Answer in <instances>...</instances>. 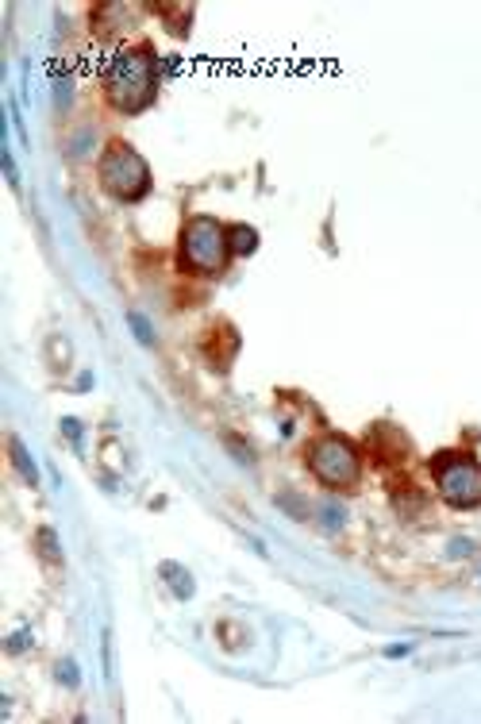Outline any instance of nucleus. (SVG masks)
<instances>
[{
    "instance_id": "obj_11",
    "label": "nucleus",
    "mask_w": 481,
    "mask_h": 724,
    "mask_svg": "<svg viewBox=\"0 0 481 724\" xmlns=\"http://www.w3.org/2000/svg\"><path fill=\"white\" fill-rule=\"evenodd\" d=\"M132 324H135V332H139V339L143 343H150V327H146V320L139 316V312H132Z\"/></svg>"
},
{
    "instance_id": "obj_8",
    "label": "nucleus",
    "mask_w": 481,
    "mask_h": 724,
    "mask_svg": "<svg viewBox=\"0 0 481 724\" xmlns=\"http://www.w3.org/2000/svg\"><path fill=\"white\" fill-rule=\"evenodd\" d=\"M231 251H239V254H247V251H255L258 246V235H255V227H231Z\"/></svg>"
},
{
    "instance_id": "obj_6",
    "label": "nucleus",
    "mask_w": 481,
    "mask_h": 724,
    "mask_svg": "<svg viewBox=\"0 0 481 724\" xmlns=\"http://www.w3.org/2000/svg\"><path fill=\"white\" fill-rule=\"evenodd\" d=\"M8 451H12V466L20 470V478L27 485H39V470H35V463H31V455L23 451V443L20 439H8Z\"/></svg>"
},
{
    "instance_id": "obj_5",
    "label": "nucleus",
    "mask_w": 481,
    "mask_h": 724,
    "mask_svg": "<svg viewBox=\"0 0 481 724\" xmlns=\"http://www.w3.org/2000/svg\"><path fill=\"white\" fill-rule=\"evenodd\" d=\"M96 174H101V185L116 201H143L146 189H150V166L127 143H112L96 162Z\"/></svg>"
},
{
    "instance_id": "obj_2",
    "label": "nucleus",
    "mask_w": 481,
    "mask_h": 724,
    "mask_svg": "<svg viewBox=\"0 0 481 724\" xmlns=\"http://www.w3.org/2000/svg\"><path fill=\"white\" fill-rule=\"evenodd\" d=\"M231 258V235L219 220L212 216H193L181 232V266L189 274H224Z\"/></svg>"
},
{
    "instance_id": "obj_7",
    "label": "nucleus",
    "mask_w": 481,
    "mask_h": 724,
    "mask_svg": "<svg viewBox=\"0 0 481 724\" xmlns=\"http://www.w3.org/2000/svg\"><path fill=\"white\" fill-rule=\"evenodd\" d=\"M162 574H166V582L174 586V594L181 597H193V582H189V570H181L177 563H162Z\"/></svg>"
},
{
    "instance_id": "obj_12",
    "label": "nucleus",
    "mask_w": 481,
    "mask_h": 724,
    "mask_svg": "<svg viewBox=\"0 0 481 724\" xmlns=\"http://www.w3.org/2000/svg\"><path fill=\"white\" fill-rule=\"evenodd\" d=\"M62 427H66V435H70L73 443L81 439V427H77V420H62Z\"/></svg>"
},
{
    "instance_id": "obj_4",
    "label": "nucleus",
    "mask_w": 481,
    "mask_h": 724,
    "mask_svg": "<svg viewBox=\"0 0 481 724\" xmlns=\"http://www.w3.org/2000/svg\"><path fill=\"white\" fill-rule=\"evenodd\" d=\"M431 478H435L439 497L451 508H477L481 505V463L474 455L443 451L431 458Z\"/></svg>"
},
{
    "instance_id": "obj_10",
    "label": "nucleus",
    "mask_w": 481,
    "mask_h": 724,
    "mask_svg": "<svg viewBox=\"0 0 481 724\" xmlns=\"http://www.w3.org/2000/svg\"><path fill=\"white\" fill-rule=\"evenodd\" d=\"M58 678L66 682V686H77V666H73V663H58Z\"/></svg>"
},
{
    "instance_id": "obj_1",
    "label": "nucleus",
    "mask_w": 481,
    "mask_h": 724,
    "mask_svg": "<svg viewBox=\"0 0 481 724\" xmlns=\"http://www.w3.org/2000/svg\"><path fill=\"white\" fill-rule=\"evenodd\" d=\"M104 93H108L112 108H120L124 116L143 112L158 93V58H154L150 46L120 51L104 73Z\"/></svg>"
},
{
    "instance_id": "obj_9",
    "label": "nucleus",
    "mask_w": 481,
    "mask_h": 724,
    "mask_svg": "<svg viewBox=\"0 0 481 724\" xmlns=\"http://www.w3.org/2000/svg\"><path fill=\"white\" fill-rule=\"evenodd\" d=\"M39 551H43V558H51V563H58V539H54L51 528H39Z\"/></svg>"
},
{
    "instance_id": "obj_3",
    "label": "nucleus",
    "mask_w": 481,
    "mask_h": 724,
    "mask_svg": "<svg viewBox=\"0 0 481 724\" xmlns=\"http://www.w3.org/2000/svg\"><path fill=\"white\" fill-rule=\"evenodd\" d=\"M308 470L328 489H354L362 478V455L347 435L328 432L308 443Z\"/></svg>"
}]
</instances>
